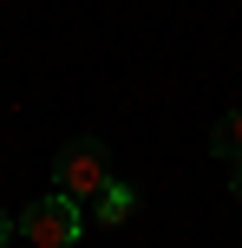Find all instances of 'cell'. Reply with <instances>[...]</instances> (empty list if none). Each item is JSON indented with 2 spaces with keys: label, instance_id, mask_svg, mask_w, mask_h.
Instances as JSON below:
<instances>
[{
  "label": "cell",
  "instance_id": "1",
  "mask_svg": "<svg viewBox=\"0 0 242 248\" xmlns=\"http://www.w3.org/2000/svg\"><path fill=\"white\" fill-rule=\"evenodd\" d=\"M52 189L72 196V202L112 189V163H105V144H98V137H72V144L52 157Z\"/></svg>",
  "mask_w": 242,
  "mask_h": 248
},
{
  "label": "cell",
  "instance_id": "2",
  "mask_svg": "<svg viewBox=\"0 0 242 248\" xmlns=\"http://www.w3.org/2000/svg\"><path fill=\"white\" fill-rule=\"evenodd\" d=\"M20 235H26V248H72L85 235V209L52 189V196H39V202L20 209Z\"/></svg>",
  "mask_w": 242,
  "mask_h": 248
},
{
  "label": "cell",
  "instance_id": "3",
  "mask_svg": "<svg viewBox=\"0 0 242 248\" xmlns=\"http://www.w3.org/2000/svg\"><path fill=\"white\" fill-rule=\"evenodd\" d=\"M131 209H138V189H131V183H112V189L98 196V209H92V216H98L105 229H118V222L131 216Z\"/></svg>",
  "mask_w": 242,
  "mask_h": 248
},
{
  "label": "cell",
  "instance_id": "4",
  "mask_svg": "<svg viewBox=\"0 0 242 248\" xmlns=\"http://www.w3.org/2000/svg\"><path fill=\"white\" fill-rule=\"evenodd\" d=\"M210 150H216V157L229 163V170L242 163V111H229V118L216 124V131H210Z\"/></svg>",
  "mask_w": 242,
  "mask_h": 248
},
{
  "label": "cell",
  "instance_id": "5",
  "mask_svg": "<svg viewBox=\"0 0 242 248\" xmlns=\"http://www.w3.org/2000/svg\"><path fill=\"white\" fill-rule=\"evenodd\" d=\"M13 235H20V222H13V216H7V209H0V248H7Z\"/></svg>",
  "mask_w": 242,
  "mask_h": 248
},
{
  "label": "cell",
  "instance_id": "6",
  "mask_svg": "<svg viewBox=\"0 0 242 248\" xmlns=\"http://www.w3.org/2000/svg\"><path fill=\"white\" fill-rule=\"evenodd\" d=\"M236 196H242V163H236Z\"/></svg>",
  "mask_w": 242,
  "mask_h": 248
},
{
  "label": "cell",
  "instance_id": "7",
  "mask_svg": "<svg viewBox=\"0 0 242 248\" xmlns=\"http://www.w3.org/2000/svg\"><path fill=\"white\" fill-rule=\"evenodd\" d=\"M7 248H20V242H7Z\"/></svg>",
  "mask_w": 242,
  "mask_h": 248
}]
</instances>
